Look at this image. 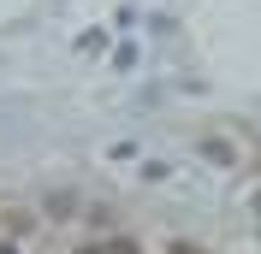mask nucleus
Wrapping results in <instances>:
<instances>
[{"label":"nucleus","instance_id":"1","mask_svg":"<svg viewBox=\"0 0 261 254\" xmlns=\"http://www.w3.org/2000/svg\"><path fill=\"white\" fill-rule=\"evenodd\" d=\"M101 254H143V248H137V242H130V237H113V242H107V248H101Z\"/></svg>","mask_w":261,"mask_h":254},{"label":"nucleus","instance_id":"2","mask_svg":"<svg viewBox=\"0 0 261 254\" xmlns=\"http://www.w3.org/2000/svg\"><path fill=\"white\" fill-rule=\"evenodd\" d=\"M77 254H101V248H77Z\"/></svg>","mask_w":261,"mask_h":254},{"label":"nucleus","instance_id":"3","mask_svg":"<svg viewBox=\"0 0 261 254\" xmlns=\"http://www.w3.org/2000/svg\"><path fill=\"white\" fill-rule=\"evenodd\" d=\"M0 254H12V248H0Z\"/></svg>","mask_w":261,"mask_h":254}]
</instances>
